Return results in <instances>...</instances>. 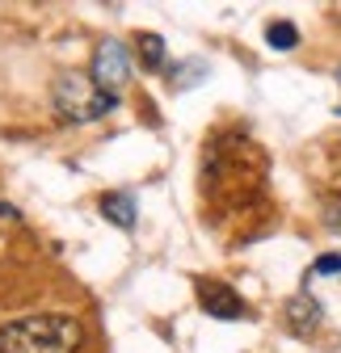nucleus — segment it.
<instances>
[{"label":"nucleus","mask_w":341,"mask_h":353,"mask_svg":"<svg viewBox=\"0 0 341 353\" xmlns=\"http://www.w3.org/2000/svg\"><path fill=\"white\" fill-rule=\"evenodd\" d=\"M266 42H270L274 51H291L295 42H300V30H295L291 21H270L266 26Z\"/></svg>","instance_id":"nucleus-8"},{"label":"nucleus","mask_w":341,"mask_h":353,"mask_svg":"<svg viewBox=\"0 0 341 353\" xmlns=\"http://www.w3.org/2000/svg\"><path fill=\"white\" fill-rule=\"evenodd\" d=\"M320 303L304 290V294H295L291 303H286V328L295 332V336H312L316 328H320Z\"/></svg>","instance_id":"nucleus-5"},{"label":"nucleus","mask_w":341,"mask_h":353,"mask_svg":"<svg viewBox=\"0 0 341 353\" xmlns=\"http://www.w3.org/2000/svg\"><path fill=\"white\" fill-rule=\"evenodd\" d=\"M194 290H198V303H202L206 316H215V320H244V316H249L244 299H240L228 282H220V278H198Z\"/></svg>","instance_id":"nucleus-4"},{"label":"nucleus","mask_w":341,"mask_h":353,"mask_svg":"<svg viewBox=\"0 0 341 353\" xmlns=\"http://www.w3.org/2000/svg\"><path fill=\"white\" fill-rule=\"evenodd\" d=\"M80 345H84V328L64 312L26 316L0 328V353H76Z\"/></svg>","instance_id":"nucleus-1"},{"label":"nucleus","mask_w":341,"mask_h":353,"mask_svg":"<svg viewBox=\"0 0 341 353\" xmlns=\"http://www.w3.org/2000/svg\"><path fill=\"white\" fill-rule=\"evenodd\" d=\"M101 214L118 228H135V198L131 194H106L101 198Z\"/></svg>","instance_id":"nucleus-6"},{"label":"nucleus","mask_w":341,"mask_h":353,"mask_svg":"<svg viewBox=\"0 0 341 353\" xmlns=\"http://www.w3.org/2000/svg\"><path fill=\"white\" fill-rule=\"evenodd\" d=\"M324 223L341 236V202H329V210H324Z\"/></svg>","instance_id":"nucleus-11"},{"label":"nucleus","mask_w":341,"mask_h":353,"mask_svg":"<svg viewBox=\"0 0 341 353\" xmlns=\"http://www.w3.org/2000/svg\"><path fill=\"white\" fill-rule=\"evenodd\" d=\"M55 110H59L64 122H97L114 110V97H106L89 76H59Z\"/></svg>","instance_id":"nucleus-2"},{"label":"nucleus","mask_w":341,"mask_h":353,"mask_svg":"<svg viewBox=\"0 0 341 353\" xmlns=\"http://www.w3.org/2000/svg\"><path fill=\"white\" fill-rule=\"evenodd\" d=\"M312 274H341V256H333V252L320 256V261L312 265Z\"/></svg>","instance_id":"nucleus-9"},{"label":"nucleus","mask_w":341,"mask_h":353,"mask_svg":"<svg viewBox=\"0 0 341 353\" xmlns=\"http://www.w3.org/2000/svg\"><path fill=\"white\" fill-rule=\"evenodd\" d=\"M135 47H139V63H144L148 72H160V68H164V38H160V34H139Z\"/></svg>","instance_id":"nucleus-7"},{"label":"nucleus","mask_w":341,"mask_h":353,"mask_svg":"<svg viewBox=\"0 0 341 353\" xmlns=\"http://www.w3.org/2000/svg\"><path fill=\"white\" fill-rule=\"evenodd\" d=\"M202 72H206V63H186V68H177V84H186V88H190V84H194L190 76H202Z\"/></svg>","instance_id":"nucleus-10"},{"label":"nucleus","mask_w":341,"mask_h":353,"mask_svg":"<svg viewBox=\"0 0 341 353\" xmlns=\"http://www.w3.org/2000/svg\"><path fill=\"white\" fill-rule=\"evenodd\" d=\"M89 80L101 88L106 97H122V88H126V80H131V55H126V47L122 42H114V38H106L101 47H97V55H93V72H89Z\"/></svg>","instance_id":"nucleus-3"}]
</instances>
